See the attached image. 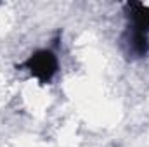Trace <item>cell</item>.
I'll return each instance as SVG.
<instances>
[{
    "label": "cell",
    "instance_id": "obj_1",
    "mask_svg": "<svg viewBox=\"0 0 149 147\" xmlns=\"http://www.w3.org/2000/svg\"><path fill=\"white\" fill-rule=\"evenodd\" d=\"M130 26L125 35L127 52L134 57H144L149 50V7L144 3L128 5Z\"/></svg>",
    "mask_w": 149,
    "mask_h": 147
},
{
    "label": "cell",
    "instance_id": "obj_2",
    "mask_svg": "<svg viewBox=\"0 0 149 147\" xmlns=\"http://www.w3.org/2000/svg\"><path fill=\"white\" fill-rule=\"evenodd\" d=\"M23 68H26L40 83H49L54 78V74L57 73L59 62H57L56 54L50 49H42L31 54L23 62Z\"/></svg>",
    "mask_w": 149,
    "mask_h": 147
}]
</instances>
